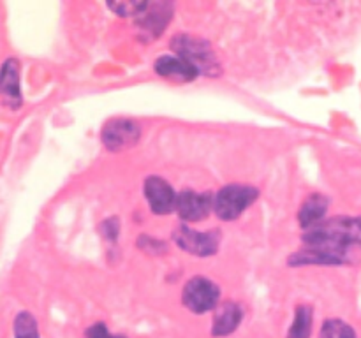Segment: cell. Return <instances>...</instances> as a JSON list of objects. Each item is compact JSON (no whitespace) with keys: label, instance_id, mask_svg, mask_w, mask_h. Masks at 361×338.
Returning a JSON list of instances; mask_svg holds the SVG:
<instances>
[{"label":"cell","instance_id":"obj_1","mask_svg":"<svg viewBox=\"0 0 361 338\" xmlns=\"http://www.w3.org/2000/svg\"><path fill=\"white\" fill-rule=\"evenodd\" d=\"M307 249L326 254L338 263L348 261V254L353 246L361 243V227L358 218L337 217L321 222L307 229L303 236Z\"/></svg>","mask_w":361,"mask_h":338},{"label":"cell","instance_id":"obj_2","mask_svg":"<svg viewBox=\"0 0 361 338\" xmlns=\"http://www.w3.org/2000/svg\"><path fill=\"white\" fill-rule=\"evenodd\" d=\"M171 49L178 56L185 58L200 74H204V76L221 74V62H219L210 42L204 39L194 37L189 34H176L171 39Z\"/></svg>","mask_w":361,"mask_h":338},{"label":"cell","instance_id":"obj_3","mask_svg":"<svg viewBox=\"0 0 361 338\" xmlns=\"http://www.w3.org/2000/svg\"><path fill=\"white\" fill-rule=\"evenodd\" d=\"M257 196L259 190L256 187L231 183L217 192L214 199V211L221 220H236L257 199Z\"/></svg>","mask_w":361,"mask_h":338},{"label":"cell","instance_id":"obj_4","mask_svg":"<svg viewBox=\"0 0 361 338\" xmlns=\"http://www.w3.org/2000/svg\"><path fill=\"white\" fill-rule=\"evenodd\" d=\"M221 289L207 277H192L185 284L182 301L192 313H207L219 306Z\"/></svg>","mask_w":361,"mask_h":338},{"label":"cell","instance_id":"obj_5","mask_svg":"<svg viewBox=\"0 0 361 338\" xmlns=\"http://www.w3.org/2000/svg\"><path fill=\"white\" fill-rule=\"evenodd\" d=\"M173 239L185 252L197 257H208L219 250L221 234L219 231H194L189 225L182 224L173 232Z\"/></svg>","mask_w":361,"mask_h":338},{"label":"cell","instance_id":"obj_6","mask_svg":"<svg viewBox=\"0 0 361 338\" xmlns=\"http://www.w3.org/2000/svg\"><path fill=\"white\" fill-rule=\"evenodd\" d=\"M141 137V127L134 120L113 118L104 125L101 134L102 144L109 151H122L134 146Z\"/></svg>","mask_w":361,"mask_h":338},{"label":"cell","instance_id":"obj_7","mask_svg":"<svg viewBox=\"0 0 361 338\" xmlns=\"http://www.w3.org/2000/svg\"><path fill=\"white\" fill-rule=\"evenodd\" d=\"M214 199L210 192H196V190H183L176 196V213L185 222H200L210 215L214 210Z\"/></svg>","mask_w":361,"mask_h":338},{"label":"cell","instance_id":"obj_8","mask_svg":"<svg viewBox=\"0 0 361 338\" xmlns=\"http://www.w3.org/2000/svg\"><path fill=\"white\" fill-rule=\"evenodd\" d=\"M176 196L173 187L161 176H148L145 180V197L155 215H168L175 210Z\"/></svg>","mask_w":361,"mask_h":338},{"label":"cell","instance_id":"obj_9","mask_svg":"<svg viewBox=\"0 0 361 338\" xmlns=\"http://www.w3.org/2000/svg\"><path fill=\"white\" fill-rule=\"evenodd\" d=\"M0 97L2 104L9 109H18L23 104V95L20 87V62L16 58H7L0 69Z\"/></svg>","mask_w":361,"mask_h":338},{"label":"cell","instance_id":"obj_10","mask_svg":"<svg viewBox=\"0 0 361 338\" xmlns=\"http://www.w3.org/2000/svg\"><path fill=\"white\" fill-rule=\"evenodd\" d=\"M173 14V6L166 2L148 4L147 9L136 18V25L141 32L148 34V37H157L162 34L166 25L169 23Z\"/></svg>","mask_w":361,"mask_h":338},{"label":"cell","instance_id":"obj_11","mask_svg":"<svg viewBox=\"0 0 361 338\" xmlns=\"http://www.w3.org/2000/svg\"><path fill=\"white\" fill-rule=\"evenodd\" d=\"M154 69L159 76L180 81V83H189L200 76V73L185 58L178 55H161L155 60Z\"/></svg>","mask_w":361,"mask_h":338},{"label":"cell","instance_id":"obj_12","mask_svg":"<svg viewBox=\"0 0 361 338\" xmlns=\"http://www.w3.org/2000/svg\"><path fill=\"white\" fill-rule=\"evenodd\" d=\"M243 319V310L238 303L224 301L215 308L214 313V326H212V334L214 337H228L238 330L240 323Z\"/></svg>","mask_w":361,"mask_h":338},{"label":"cell","instance_id":"obj_13","mask_svg":"<svg viewBox=\"0 0 361 338\" xmlns=\"http://www.w3.org/2000/svg\"><path fill=\"white\" fill-rule=\"evenodd\" d=\"M328 204H330V201L323 194H312V196L307 197L298 211V220L302 224V227L310 229L314 225L321 224L324 215H326Z\"/></svg>","mask_w":361,"mask_h":338},{"label":"cell","instance_id":"obj_14","mask_svg":"<svg viewBox=\"0 0 361 338\" xmlns=\"http://www.w3.org/2000/svg\"><path fill=\"white\" fill-rule=\"evenodd\" d=\"M312 308L307 305H300L296 308L295 320H293L291 327H289L288 338H310V333H312Z\"/></svg>","mask_w":361,"mask_h":338},{"label":"cell","instance_id":"obj_15","mask_svg":"<svg viewBox=\"0 0 361 338\" xmlns=\"http://www.w3.org/2000/svg\"><path fill=\"white\" fill-rule=\"evenodd\" d=\"M319 338H356V333L345 320L328 319L321 327Z\"/></svg>","mask_w":361,"mask_h":338},{"label":"cell","instance_id":"obj_16","mask_svg":"<svg viewBox=\"0 0 361 338\" xmlns=\"http://www.w3.org/2000/svg\"><path fill=\"white\" fill-rule=\"evenodd\" d=\"M14 338H39L37 320L32 313H18L14 319Z\"/></svg>","mask_w":361,"mask_h":338},{"label":"cell","instance_id":"obj_17","mask_svg":"<svg viewBox=\"0 0 361 338\" xmlns=\"http://www.w3.org/2000/svg\"><path fill=\"white\" fill-rule=\"evenodd\" d=\"M289 264L293 266H305V264H341L335 261L334 257L326 256V254L316 252V250H303V252L293 254L289 257Z\"/></svg>","mask_w":361,"mask_h":338},{"label":"cell","instance_id":"obj_18","mask_svg":"<svg viewBox=\"0 0 361 338\" xmlns=\"http://www.w3.org/2000/svg\"><path fill=\"white\" fill-rule=\"evenodd\" d=\"M148 2H133V0H126V2H109L108 7L111 11H115L118 16L126 18H137L145 9H147Z\"/></svg>","mask_w":361,"mask_h":338},{"label":"cell","instance_id":"obj_19","mask_svg":"<svg viewBox=\"0 0 361 338\" xmlns=\"http://www.w3.org/2000/svg\"><path fill=\"white\" fill-rule=\"evenodd\" d=\"M87 338H111V333H109L104 324L97 323L87 331Z\"/></svg>","mask_w":361,"mask_h":338},{"label":"cell","instance_id":"obj_20","mask_svg":"<svg viewBox=\"0 0 361 338\" xmlns=\"http://www.w3.org/2000/svg\"><path fill=\"white\" fill-rule=\"evenodd\" d=\"M358 222H360V227H361V218H358Z\"/></svg>","mask_w":361,"mask_h":338}]
</instances>
